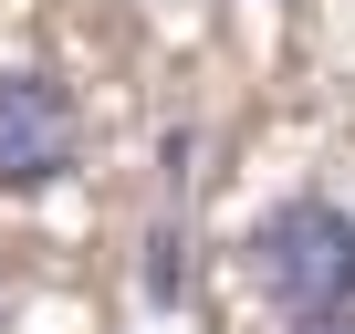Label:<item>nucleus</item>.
I'll return each mask as SVG.
<instances>
[{
  "mask_svg": "<svg viewBox=\"0 0 355 334\" xmlns=\"http://www.w3.org/2000/svg\"><path fill=\"white\" fill-rule=\"evenodd\" d=\"M241 251H251V282H261L293 324L355 313V209H334V199H282Z\"/></svg>",
  "mask_w": 355,
  "mask_h": 334,
  "instance_id": "1",
  "label": "nucleus"
},
{
  "mask_svg": "<svg viewBox=\"0 0 355 334\" xmlns=\"http://www.w3.org/2000/svg\"><path fill=\"white\" fill-rule=\"evenodd\" d=\"M293 334H355V313H324V324H293Z\"/></svg>",
  "mask_w": 355,
  "mask_h": 334,
  "instance_id": "3",
  "label": "nucleus"
},
{
  "mask_svg": "<svg viewBox=\"0 0 355 334\" xmlns=\"http://www.w3.org/2000/svg\"><path fill=\"white\" fill-rule=\"evenodd\" d=\"M84 157V115L53 73H0V188L32 199V188H63Z\"/></svg>",
  "mask_w": 355,
  "mask_h": 334,
  "instance_id": "2",
  "label": "nucleus"
}]
</instances>
